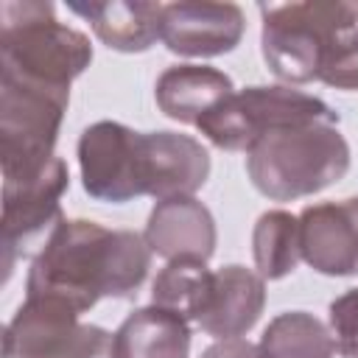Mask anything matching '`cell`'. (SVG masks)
<instances>
[{"mask_svg":"<svg viewBox=\"0 0 358 358\" xmlns=\"http://www.w3.org/2000/svg\"><path fill=\"white\" fill-rule=\"evenodd\" d=\"M235 92L232 78L210 64H173L162 70L154 98L162 115L179 123H199Z\"/></svg>","mask_w":358,"mask_h":358,"instance_id":"obj_16","label":"cell"},{"mask_svg":"<svg viewBox=\"0 0 358 358\" xmlns=\"http://www.w3.org/2000/svg\"><path fill=\"white\" fill-rule=\"evenodd\" d=\"M81 185L90 199L126 204L148 196L145 185V131L117 120H98L78 137Z\"/></svg>","mask_w":358,"mask_h":358,"instance_id":"obj_9","label":"cell"},{"mask_svg":"<svg viewBox=\"0 0 358 358\" xmlns=\"http://www.w3.org/2000/svg\"><path fill=\"white\" fill-rule=\"evenodd\" d=\"M6 358H115L112 333L56 299L25 296L3 330Z\"/></svg>","mask_w":358,"mask_h":358,"instance_id":"obj_8","label":"cell"},{"mask_svg":"<svg viewBox=\"0 0 358 358\" xmlns=\"http://www.w3.org/2000/svg\"><path fill=\"white\" fill-rule=\"evenodd\" d=\"M246 20L241 6L215 0L162 3V42L179 56H221L238 48Z\"/></svg>","mask_w":358,"mask_h":358,"instance_id":"obj_10","label":"cell"},{"mask_svg":"<svg viewBox=\"0 0 358 358\" xmlns=\"http://www.w3.org/2000/svg\"><path fill=\"white\" fill-rule=\"evenodd\" d=\"M266 305V280L246 266H224L215 271V288L199 327L213 338H241L249 333Z\"/></svg>","mask_w":358,"mask_h":358,"instance_id":"obj_14","label":"cell"},{"mask_svg":"<svg viewBox=\"0 0 358 358\" xmlns=\"http://www.w3.org/2000/svg\"><path fill=\"white\" fill-rule=\"evenodd\" d=\"M255 268L263 280H282L302 260L299 218L285 210H268L257 218L252 232Z\"/></svg>","mask_w":358,"mask_h":358,"instance_id":"obj_20","label":"cell"},{"mask_svg":"<svg viewBox=\"0 0 358 358\" xmlns=\"http://www.w3.org/2000/svg\"><path fill=\"white\" fill-rule=\"evenodd\" d=\"M70 187V171L62 157H53L28 179L3 182V268L11 277L17 260L36 257L50 235L64 221L62 196Z\"/></svg>","mask_w":358,"mask_h":358,"instance_id":"obj_7","label":"cell"},{"mask_svg":"<svg viewBox=\"0 0 358 358\" xmlns=\"http://www.w3.org/2000/svg\"><path fill=\"white\" fill-rule=\"evenodd\" d=\"M151 249L140 232L106 229L87 218H64L31 260L25 296H45L87 313L98 299H126L143 285Z\"/></svg>","mask_w":358,"mask_h":358,"instance_id":"obj_1","label":"cell"},{"mask_svg":"<svg viewBox=\"0 0 358 358\" xmlns=\"http://www.w3.org/2000/svg\"><path fill=\"white\" fill-rule=\"evenodd\" d=\"M260 358H336L330 327L308 310H285L274 316L260 336Z\"/></svg>","mask_w":358,"mask_h":358,"instance_id":"obj_19","label":"cell"},{"mask_svg":"<svg viewBox=\"0 0 358 358\" xmlns=\"http://www.w3.org/2000/svg\"><path fill=\"white\" fill-rule=\"evenodd\" d=\"M302 260L327 277L358 274V196L308 204L299 215Z\"/></svg>","mask_w":358,"mask_h":358,"instance_id":"obj_11","label":"cell"},{"mask_svg":"<svg viewBox=\"0 0 358 358\" xmlns=\"http://www.w3.org/2000/svg\"><path fill=\"white\" fill-rule=\"evenodd\" d=\"M310 120H338V112L322 98L288 84H257L232 92L210 115H204L196 129L224 151H249L266 131Z\"/></svg>","mask_w":358,"mask_h":358,"instance_id":"obj_5","label":"cell"},{"mask_svg":"<svg viewBox=\"0 0 358 358\" xmlns=\"http://www.w3.org/2000/svg\"><path fill=\"white\" fill-rule=\"evenodd\" d=\"M215 288V271L207 268V260L199 257H176L168 260L151 285L154 305L179 313L182 319L199 322L210 305Z\"/></svg>","mask_w":358,"mask_h":358,"instance_id":"obj_18","label":"cell"},{"mask_svg":"<svg viewBox=\"0 0 358 358\" xmlns=\"http://www.w3.org/2000/svg\"><path fill=\"white\" fill-rule=\"evenodd\" d=\"M90 36L59 22L53 3H0V78L70 92V84L90 67Z\"/></svg>","mask_w":358,"mask_h":358,"instance_id":"obj_2","label":"cell"},{"mask_svg":"<svg viewBox=\"0 0 358 358\" xmlns=\"http://www.w3.org/2000/svg\"><path fill=\"white\" fill-rule=\"evenodd\" d=\"M350 171V143L338 120H310L266 131L246 151L252 185L271 201L313 196Z\"/></svg>","mask_w":358,"mask_h":358,"instance_id":"obj_3","label":"cell"},{"mask_svg":"<svg viewBox=\"0 0 358 358\" xmlns=\"http://www.w3.org/2000/svg\"><path fill=\"white\" fill-rule=\"evenodd\" d=\"M112 352L115 358H187L190 324L159 305L137 308L112 333Z\"/></svg>","mask_w":358,"mask_h":358,"instance_id":"obj_17","label":"cell"},{"mask_svg":"<svg viewBox=\"0 0 358 358\" xmlns=\"http://www.w3.org/2000/svg\"><path fill=\"white\" fill-rule=\"evenodd\" d=\"M352 6L347 0L260 3V50L268 70L288 87L319 81L327 53L352 17Z\"/></svg>","mask_w":358,"mask_h":358,"instance_id":"obj_4","label":"cell"},{"mask_svg":"<svg viewBox=\"0 0 358 358\" xmlns=\"http://www.w3.org/2000/svg\"><path fill=\"white\" fill-rule=\"evenodd\" d=\"M210 176L207 148L182 131H145V185L157 201L193 196Z\"/></svg>","mask_w":358,"mask_h":358,"instance_id":"obj_13","label":"cell"},{"mask_svg":"<svg viewBox=\"0 0 358 358\" xmlns=\"http://www.w3.org/2000/svg\"><path fill=\"white\" fill-rule=\"evenodd\" d=\"M319 81L336 90H358V3L352 6V17L347 20L344 31L324 59Z\"/></svg>","mask_w":358,"mask_h":358,"instance_id":"obj_21","label":"cell"},{"mask_svg":"<svg viewBox=\"0 0 358 358\" xmlns=\"http://www.w3.org/2000/svg\"><path fill=\"white\" fill-rule=\"evenodd\" d=\"M73 14L84 17L95 36L120 53H143L162 39V3L148 0H103L70 3Z\"/></svg>","mask_w":358,"mask_h":358,"instance_id":"obj_15","label":"cell"},{"mask_svg":"<svg viewBox=\"0 0 358 358\" xmlns=\"http://www.w3.org/2000/svg\"><path fill=\"white\" fill-rule=\"evenodd\" d=\"M201 358H260L257 344L241 338H215V344H210Z\"/></svg>","mask_w":358,"mask_h":358,"instance_id":"obj_23","label":"cell"},{"mask_svg":"<svg viewBox=\"0 0 358 358\" xmlns=\"http://www.w3.org/2000/svg\"><path fill=\"white\" fill-rule=\"evenodd\" d=\"M70 92L0 78V165L3 182L39 173L56 154Z\"/></svg>","mask_w":358,"mask_h":358,"instance_id":"obj_6","label":"cell"},{"mask_svg":"<svg viewBox=\"0 0 358 358\" xmlns=\"http://www.w3.org/2000/svg\"><path fill=\"white\" fill-rule=\"evenodd\" d=\"M327 322L336 350L344 358H358V288H350L330 302Z\"/></svg>","mask_w":358,"mask_h":358,"instance_id":"obj_22","label":"cell"},{"mask_svg":"<svg viewBox=\"0 0 358 358\" xmlns=\"http://www.w3.org/2000/svg\"><path fill=\"white\" fill-rule=\"evenodd\" d=\"M143 238L148 249L165 260H176V257L210 260L215 252L218 232L213 213L196 196H176L154 204Z\"/></svg>","mask_w":358,"mask_h":358,"instance_id":"obj_12","label":"cell"}]
</instances>
